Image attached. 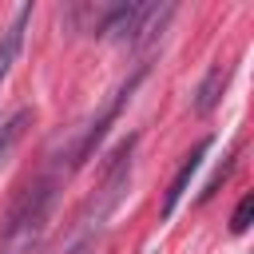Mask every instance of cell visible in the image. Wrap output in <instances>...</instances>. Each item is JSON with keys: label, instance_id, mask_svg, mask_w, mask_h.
Here are the masks:
<instances>
[{"label": "cell", "instance_id": "cell-1", "mask_svg": "<svg viewBox=\"0 0 254 254\" xmlns=\"http://www.w3.org/2000/svg\"><path fill=\"white\" fill-rule=\"evenodd\" d=\"M56 187H60V179L44 175L20 190V198L8 210L4 234H0V254H36L40 250V242L48 234L52 206H56Z\"/></svg>", "mask_w": 254, "mask_h": 254}, {"label": "cell", "instance_id": "cell-2", "mask_svg": "<svg viewBox=\"0 0 254 254\" xmlns=\"http://www.w3.org/2000/svg\"><path fill=\"white\" fill-rule=\"evenodd\" d=\"M131 151H135V135H127L119 147H115V155H111V163H107V171H103V187L95 190V198L87 202V210H83V218H79V226H83V246H87V234L91 230H99L103 226V218L119 206V198H123V190H127V179H131Z\"/></svg>", "mask_w": 254, "mask_h": 254}, {"label": "cell", "instance_id": "cell-3", "mask_svg": "<svg viewBox=\"0 0 254 254\" xmlns=\"http://www.w3.org/2000/svg\"><path fill=\"white\" fill-rule=\"evenodd\" d=\"M139 79H143V67H139V71H135V75H131L127 83H119V87L111 91V99L103 103V111H99V115H95V119H91V123L83 127V135H79V143L71 147V159H67V171H75L79 163H87V159H91V151L99 147V139H103V135H107V127L115 123V115L123 111V103L131 99V91L139 87Z\"/></svg>", "mask_w": 254, "mask_h": 254}, {"label": "cell", "instance_id": "cell-4", "mask_svg": "<svg viewBox=\"0 0 254 254\" xmlns=\"http://www.w3.org/2000/svg\"><path fill=\"white\" fill-rule=\"evenodd\" d=\"M147 12H151V4H143V0H131V4H111V8H103V16L95 20V28H91V32H95L99 40L135 44V36H139V28H143Z\"/></svg>", "mask_w": 254, "mask_h": 254}, {"label": "cell", "instance_id": "cell-5", "mask_svg": "<svg viewBox=\"0 0 254 254\" xmlns=\"http://www.w3.org/2000/svg\"><path fill=\"white\" fill-rule=\"evenodd\" d=\"M210 151V139H202V143H194V151L183 159V167L175 171V179H171V187H167V194H163V218H171L175 214V206H179V198L187 194V187H190V179H194V171L202 167V155Z\"/></svg>", "mask_w": 254, "mask_h": 254}, {"label": "cell", "instance_id": "cell-6", "mask_svg": "<svg viewBox=\"0 0 254 254\" xmlns=\"http://www.w3.org/2000/svg\"><path fill=\"white\" fill-rule=\"evenodd\" d=\"M230 64H214L206 75H202V83L194 87V99H190V107L198 111V115H206V111H214L218 107V99H222V91H226V83H230Z\"/></svg>", "mask_w": 254, "mask_h": 254}, {"label": "cell", "instance_id": "cell-7", "mask_svg": "<svg viewBox=\"0 0 254 254\" xmlns=\"http://www.w3.org/2000/svg\"><path fill=\"white\" fill-rule=\"evenodd\" d=\"M28 20H32V4H20L16 16H12V24L0 32V83H4L8 67L16 64V56H20V44H24V28H28Z\"/></svg>", "mask_w": 254, "mask_h": 254}, {"label": "cell", "instance_id": "cell-8", "mask_svg": "<svg viewBox=\"0 0 254 254\" xmlns=\"http://www.w3.org/2000/svg\"><path fill=\"white\" fill-rule=\"evenodd\" d=\"M32 123V107H20L12 119H4L0 123V167L8 163V155H12V147L20 143V135H24V127Z\"/></svg>", "mask_w": 254, "mask_h": 254}, {"label": "cell", "instance_id": "cell-9", "mask_svg": "<svg viewBox=\"0 0 254 254\" xmlns=\"http://www.w3.org/2000/svg\"><path fill=\"white\" fill-rule=\"evenodd\" d=\"M250 214H254V194H242V202H238V210L230 218V230L234 234H246L250 230Z\"/></svg>", "mask_w": 254, "mask_h": 254}]
</instances>
